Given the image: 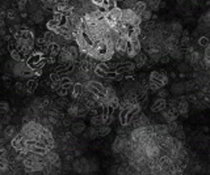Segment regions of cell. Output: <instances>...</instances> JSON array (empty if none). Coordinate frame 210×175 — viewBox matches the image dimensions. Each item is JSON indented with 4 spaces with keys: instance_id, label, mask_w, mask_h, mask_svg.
I'll return each mask as SVG.
<instances>
[{
    "instance_id": "obj_1",
    "label": "cell",
    "mask_w": 210,
    "mask_h": 175,
    "mask_svg": "<svg viewBox=\"0 0 210 175\" xmlns=\"http://www.w3.org/2000/svg\"><path fill=\"white\" fill-rule=\"evenodd\" d=\"M168 80H169V77H168L167 72H165L164 69H162V71H154V72H151L150 78H148V82L156 85L158 89H160V88L165 86V84L168 82Z\"/></svg>"
},
{
    "instance_id": "obj_2",
    "label": "cell",
    "mask_w": 210,
    "mask_h": 175,
    "mask_svg": "<svg viewBox=\"0 0 210 175\" xmlns=\"http://www.w3.org/2000/svg\"><path fill=\"white\" fill-rule=\"evenodd\" d=\"M130 140L126 136V133H122V135H118L116 137V140L113 141V145H112V150L114 153H122L125 150V148L129 145Z\"/></svg>"
},
{
    "instance_id": "obj_3",
    "label": "cell",
    "mask_w": 210,
    "mask_h": 175,
    "mask_svg": "<svg viewBox=\"0 0 210 175\" xmlns=\"http://www.w3.org/2000/svg\"><path fill=\"white\" fill-rule=\"evenodd\" d=\"M72 167L76 173H89V160L87 158H78L74 161Z\"/></svg>"
},
{
    "instance_id": "obj_4",
    "label": "cell",
    "mask_w": 210,
    "mask_h": 175,
    "mask_svg": "<svg viewBox=\"0 0 210 175\" xmlns=\"http://www.w3.org/2000/svg\"><path fill=\"white\" fill-rule=\"evenodd\" d=\"M11 145H12V148L15 150H17V152H24L26 148V140L22 137L21 133H17L13 138H12Z\"/></svg>"
},
{
    "instance_id": "obj_5",
    "label": "cell",
    "mask_w": 210,
    "mask_h": 175,
    "mask_svg": "<svg viewBox=\"0 0 210 175\" xmlns=\"http://www.w3.org/2000/svg\"><path fill=\"white\" fill-rule=\"evenodd\" d=\"M176 109H177V114H180L181 116H184V118L187 116L188 110H189V102L185 99V95H181L179 98V103H177Z\"/></svg>"
},
{
    "instance_id": "obj_6",
    "label": "cell",
    "mask_w": 210,
    "mask_h": 175,
    "mask_svg": "<svg viewBox=\"0 0 210 175\" xmlns=\"http://www.w3.org/2000/svg\"><path fill=\"white\" fill-rule=\"evenodd\" d=\"M133 59H134L133 63L135 64V68H142V67H145L146 63H147V60H148V59H147V54L142 52V51H141V52H138Z\"/></svg>"
},
{
    "instance_id": "obj_7",
    "label": "cell",
    "mask_w": 210,
    "mask_h": 175,
    "mask_svg": "<svg viewBox=\"0 0 210 175\" xmlns=\"http://www.w3.org/2000/svg\"><path fill=\"white\" fill-rule=\"evenodd\" d=\"M165 109H167V101H165V98H158L154 102V105L151 106L152 113H162Z\"/></svg>"
},
{
    "instance_id": "obj_8",
    "label": "cell",
    "mask_w": 210,
    "mask_h": 175,
    "mask_svg": "<svg viewBox=\"0 0 210 175\" xmlns=\"http://www.w3.org/2000/svg\"><path fill=\"white\" fill-rule=\"evenodd\" d=\"M83 137L87 138V140H95L96 137H98V129L97 127H89V128L84 129V132H83Z\"/></svg>"
},
{
    "instance_id": "obj_9",
    "label": "cell",
    "mask_w": 210,
    "mask_h": 175,
    "mask_svg": "<svg viewBox=\"0 0 210 175\" xmlns=\"http://www.w3.org/2000/svg\"><path fill=\"white\" fill-rule=\"evenodd\" d=\"M39 85V81L37 80L35 77H32V78H28V81H26V84H25V90H26V93H34L35 89L38 88Z\"/></svg>"
},
{
    "instance_id": "obj_10",
    "label": "cell",
    "mask_w": 210,
    "mask_h": 175,
    "mask_svg": "<svg viewBox=\"0 0 210 175\" xmlns=\"http://www.w3.org/2000/svg\"><path fill=\"white\" fill-rule=\"evenodd\" d=\"M45 160L47 162V165H54V164H57V162L61 161V158H59V154L55 152V150H49V152L45 154Z\"/></svg>"
},
{
    "instance_id": "obj_11",
    "label": "cell",
    "mask_w": 210,
    "mask_h": 175,
    "mask_svg": "<svg viewBox=\"0 0 210 175\" xmlns=\"http://www.w3.org/2000/svg\"><path fill=\"white\" fill-rule=\"evenodd\" d=\"M66 49L68 51L71 59H72V60H78L79 55H80V49H79V46L71 43V45H66Z\"/></svg>"
},
{
    "instance_id": "obj_12",
    "label": "cell",
    "mask_w": 210,
    "mask_h": 175,
    "mask_svg": "<svg viewBox=\"0 0 210 175\" xmlns=\"http://www.w3.org/2000/svg\"><path fill=\"white\" fill-rule=\"evenodd\" d=\"M85 129V124L84 122H75L71 124V132L74 135H82Z\"/></svg>"
},
{
    "instance_id": "obj_13",
    "label": "cell",
    "mask_w": 210,
    "mask_h": 175,
    "mask_svg": "<svg viewBox=\"0 0 210 175\" xmlns=\"http://www.w3.org/2000/svg\"><path fill=\"white\" fill-rule=\"evenodd\" d=\"M43 17H45V14H43V12H42L41 8H39V9H37L35 12H33V13H30V16H29V18H30L34 24H41V22L43 21Z\"/></svg>"
},
{
    "instance_id": "obj_14",
    "label": "cell",
    "mask_w": 210,
    "mask_h": 175,
    "mask_svg": "<svg viewBox=\"0 0 210 175\" xmlns=\"http://www.w3.org/2000/svg\"><path fill=\"white\" fill-rule=\"evenodd\" d=\"M78 113H79V102H71L67 106V114L72 118H78Z\"/></svg>"
},
{
    "instance_id": "obj_15",
    "label": "cell",
    "mask_w": 210,
    "mask_h": 175,
    "mask_svg": "<svg viewBox=\"0 0 210 175\" xmlns=\"http://www.w3.org/2000/svg\"><path fill=\"white\" fill-rule=\"evenodd\" d=\"M168 54H169V56H171V58L177 59V60H179V59H183V58H184V50L181 49L180 46H175L171 51H169Z\"/></svg>"
},
{
    "instance_id": "obj_16",
    "label": "cell",
    "mask_w": 210,
    "mask_h": 175,
    "mask_svg": "<svg viewBox=\"0 0 210 175\" xmlns=\"http://www.w3.org/2000/svg\"><path fill=\"white\" fill-rule=\"evenodd\" d=\"M132 9H133L134 12H135V13H137L138 16H141L142 12L147 9V4H146L145 0H138V2H137L135 4H134V7L132 8Z\"/></svg>"
},
{
    "instance_id": "obj_17",
    "label": "cell",
    "mask_w": 210,
    "mask_h": 175,
    "mask_svg": "<svg viewBox=\"0 0 210 175\" xmlns=\"http://www.w3.org/2000/svg\"><path fill=\"white\" fill-rule=\"evenodd\" d=\"M16 135H17V132H16V128H15V126H7V128L4 129V138L5 140H11L12 141V138H13Z\"/></svg>"
},
{
    "instance_id": "obj_18",
    "label": "cell",
    "mask_w": 210,
    "mask_h": 175,
    "mask_svg": "<svg viewBox=\"0 0 210 175\" xmlns=\"http://www.w3.org/2000/svg\"><path fill=\"white\" fill-rule=\"evenodd\" d=\"M169 30H171V33L172 34H175L177 35V37H180L181 35V31H183V25H181L180 22H172V24H169Z\"/></svg>"
},
{
    "instance_id": "obj_19",
    "label": "cell",
    "mask_w": 210,
    "mask_h": 175,
    "mask_svg": "<svg viewBox=\"0 0 210 175\" xmlns=\"http://www.w3.org/2000/svg\"><path fill=\"white\" fill-rule=\"evenodd\" d=\"M70 105L68 99H67L66 97H59L57 101H54L53 103V107H58V109H67V106Z\"/></svg>"
},
{
    "instance_id": "obj_20",
    "label": "cell",
    "mask_w": 210,
    "mask_h": 175,
    "mask_svg": "<svg viewBox=\"0 0 210 175\" xmlns=\"http://www.w3.org/2000/svg\"><path fill=\"white\" fill-rule=\"evenodd\" d=\"M171 91L173 94H176V95H183L185 93L184 84H183V82H176V84H173L171 86Z\"/></svg>"
},
{
    "instance_id": "obj_21",
    "label": "cell",
    "mask_w": 210,
    "mask_h": 175,
    "mask_svg": "<svg viewBox=\"0 0 210 175\" xmlns=\"http://www.w3.org/2000/svg\"><path fill=\"white\" fill-rule=\"evenodd\" d=\"M91 124L93 127H100L104 124V118H102V115H92L91 116Z\"/></svg>"
},
{
    "instance_id": "obj_22",
    "label": "cell",
    "mask_w": 210,
    "mask_h": 175,
    "mask_svg": "<svg viewBox=\"0 0 210 175\" xmlns=\"http://www.w3.org/2000/svg\"><path fill=\"white\" fill-rule=\"evenodd\" d=\"M43 38H45V41L49 43V45H50V43H55V39H57V34H55L53 30H49V29H47V31H46L45 34H43Z\"/></svg>"
},
{
    "instance_id": "obj_23",
    "label": "cell",
    "mask_w": 210,
    "mask_h": 175,
    "mask_svg": "<svg viewBox=\"0 0 210 175\" xmlns=\"http://www.w3.org/2000/svg\"><path fill=\"white\" fill-rule=\"evenodd\" d=\"M145 2L147 4V8H150L151 11H158L162 0H145Z\"/></svg>"
},
{
    "instance_id": "obj_24",
    "label": "cell",
    "mask_w": 210,
    "mask_h": 175,
    "mask_svg": "<svg viewBox=\"0 0 210 175\" xmlns=\"http://www.w3.org/2000/svg\"><path fill=\"white\" fill-rule=\"evenodd\" d=\"M98 136H108V135L110 133V131H112V128H110L109 126H106V124H102V126H100L98 127Z\"/></svg>"
},
{
    "instance_id": "obj_25",
    "label": "cell",
    "mask_w": 210,
    "mask_h": 175,
    "mask_svg": "<svg viewBox=\"0 0 210 175\" xmlns=\"http://www.w3.org/2000/svg\"><path fill=\"white\" fill-rule=\"evenodd\" d=\"M152 17V11L150 9V8H147L146 11H143L141 13V18H142V21H150Z\"/></svg>"
},
{
    "instance_id": "obj_26",
    "label": "cell",
    "mask_w": 210,
    "mask_h": 175,
    "mask_svg": "<svg viewBox=\"0 0 210 175\" xmlns=\"http://www.w3.org/2000/svg\"><path fill=\"white\" fill-rule=\"evenodd\" d=\"M71 124H72V116H70V115L61 119V122H59V126L62 127H71Z\"/></svg>"
},
{
    "instance_id": "obj_27",
    "label": "cell",
    "mask_w": 210,
    "mask_h": 175,
    "mask_svg": "<svg viewBox=\"0 0 210 175\" xmlns=\"http://www.w3.org/2000/svg\"><path fill=\"white\" fill-rule=\"evenodd\" d=\"M16 5H17V9L18 11H25L26 7H28V0H15Z\"/></svg>"
},
{
    "instance_id": "obj_28",
    "label": "cell",
    "mask_w": 210,
    "mask_h": 175,
    "mask_svg": "<svg viewBox=\"0 0 210 175\" xmlns=\"http://www.w3.org/2000/svg\"><path fill=\"white\" fill-rule=\"evenodd\" d=\"M183 84H184V89H185V91H192V90L197 86V85H196V82H195V80L185 81V82H183Z\"/></svg>"
},
{
    "instance_id": "obj_29",
    "label": "cell",
    "mask_w": 210,
    "mask_h": 175,
    "mask_svg": "<svg viewBox=\"0 0 210 175\" xmlns=\"http://www.w3.org/2000/svg\"><path fill=\"white\" fill-rule=\"evenodd\" d=\"M47 29H49V30H55V29H57V27L59 26V24H58V21H57V20H54V18H50L49 20V21H47Z\"/></svg>"
},
{
    "instance_id": "obj_30",
    "label": "cell",
    "mask_w": 210,
    "mask_h": 175,
    "mask_svg": "<svg viewBox=\"0 0 210 175\" xmlns=\"http://www.w3.org/2000/svg\"><path fill=\"white\" fill-rule=\"evenodd\" d=\"M8 51L9 52H12V51H15V50H17V47H18V45H17V41L13 38V39H11L9 42H8Z\"/></svg>"
},
{
    "instance_id": "obj_31",
    "label": "cell",
    "mask_w": 210,
    "mask_h": 175,
    "mask_svg": "<svg viewBox=\"0 0 210 175\" xmlns=\"http://www.w3.org/2000/svg\"><path fill=\"white\" fill-rule=\"evenodd\" d=\"M57 93H58V95L59 97H67V94H70V90L68 89H66L65 86H59L58 89H57Z\"/></svg>"
},
{
    "instance_id": "obj_32",
    "label": "cell",
    "mask_w": 210,
    "mask_h": 175,
    "mask_svg": "<svg viewBox=\"0 0 210 175\" xmlns=\"http://www.w3.org/2000/svg\"><path fill=\"white\" fill-rule=\"evenodd\" d=\"M8 110H9V103L5 102V101H3V102H0V114H7L8 113Z\"/></svg>"
},
{
    "instance_id": "obj_33",
    "label": "cell",
    "mask_w": 210,
    "mask_h": 175,
    "mask_svg": "<svg viewBox=\"0 0 210 175\" xmlns=\"http://www.w3.org/2000/svg\"><path fill=\"white\" fill-rule=\"evenodd\" d=\"M185 99L191 103H195L200 99V95L198 94H188V95H185Z\"/></svg>"
},
{
    "instance_id": "obj_34",
    "label": "cell",
    "mask_w": 210,
    "mask_h": 175,
    "mask_svg": "<svg viewBox=\"0 0 210 175\" xmlns=\"http://www.w3.org/2000/svg\"><path fill=\"white\" fill-rule=\"evenodd\" d=\"M156 93H158V97H159V98H168V91L165 90L164 88H160V89H158Z\"/></svg>"
},
{
    "instance_id": "obj_35",
    "label": "cell",
    "mask_w": 210,
    "mask_h": 175,
    "mask_svg": "<svg viewBox=\"0 0 210 175\" xmlns=\"http://www.w3.org/2000/svg\"><path fill=\"white\" fill-rule=\"evenodd\" d=\"M209 43H210V39H209L208 37H200V39H198V45H200V46L206 47Z\"/></svg>"
},
{
    "instance_id": "obj_36",
    "label": "cell",
    "mask_w": 210,
    "mask_h": 175,
    "mask_svg": "<svg viewBox=\"0 0 210 175\" xmlns=\"http://www.w3.org/2000/svg\"><path fill=\"white\" fill-rule=\"evenodd\" d=\"M15 89H16V91H17L18 94H21L22 91L25 90V85L21 84V82H16V84H15Z\"/></svg>"
},
{
    "instance_id": "obj_37",
    "label": "cell",
    "mask_w": 210,
    "mask_h": 175,
    "mask_svg": "<svg viewBox=\"0 0 210 175\" xmlns=\"http://www.w3.org/2000/svg\"><path fill=\"white\" fill-rule=\"evenodd\" d=\"M49 80L51 82H55V81H59L61 80V76L57 73V72H53V73H50V76H49Z\"/></svg>"
},
{
    "instance_id": "obj_38",
    "label": "cell",
    "mask_w": 210,
    "mask_h": 175,
    "mask_svg": "<svg viewBox=\"0 0 210 175\" xmlns=\"http://www.w3.org/2000/svg\"><path fill=\"white\" fill-rule=\"evenodd\" d=\"M169 60H171V56H169V54H165V52L162 55L160 59H159V62L160 63H164V64H165V63H168Z\"/></svg>"
},
{
    "instance_id": "obj_39",
    "label": "cell",
    "mask_w": 210,
    "mask_h": 175,
    "mask_svg": "<svg viewBox=\"0 0 210 175\" xmlns=\"http://www.w3.org/2000/svg\"><path fill=\"white\" fill-rule=\"evenodd\" d=\"M188 69H189V64H188V63H181V64L179 65V71H180L181 73L187 72Z\"/></svg>"
},
{
    "instance_id": "obj_40",
    "label": "cell",
    "mask_w": 210,
    "mask_h": 175,
    "mask_svg": "<svg viewBox=\"0 0 210 175\" xmlns=\"http://www.w3.org/2000/svg\"><path fill=\"white\" fill-rule=\"evenodd\" d=\"M0 122H2V124H8V123L11 122V115L9 114H4V118Z\"/></svg>"
},
{
    "instance_id": "obj_41",
    "label": "cell",
    "mask_w": 210,
    "mask_h": 175,
    "mask_svg": "<svg viewBox=\"0 0 210 175\" xmlns=\"http://www.w3.org/2000/svg\"><path fill=\"white\" fill-rule=\"evenodd\" d=\"M5 34H8V29L5 26L4 27H0V37H4Z\"/></svg>"
},
{
    "instance_id": "obj_42",
    "label": "cell",
    "mask_w": 210,
    "mask_h": 175,
    "mask_svg": "<svg viewBox=\"0 0 210 175\" xmlns=\"http://www.w3.org/2000/svg\"><path fill=\"white\" fill-rule=\"evenodd\" d=\"M0 18H3V20H5V18H7V11L0 9Z\"/></svg>"
},
{
    "instance_id": "obj_43",
    "label": "cell",
    "mask_w": 210,
    "mask_h": 175,
    "mask_svg": "<svg viewBox=\"0 0 210 175\" xmlns=\"http://www.w3.org/2000/svg\"><path fill=\"white\" fill-rule=\"evenodd\" d=\"M11 78H12V77L9 76V75H4V76H3V81H4V82H9Z\"/></svg>"
},
{
    "instance_id": "obj_44",
    "label": "cell",
    "mask_w": 210,
    "mask_h": 175,
    "mask_svg": "<svg viewBox=\"0 0 210 175\" xmlns=\"http://www.w3.org/2000/svg\"><path fill=\"white\" fill-rule=\"evenodd\" d=\"M28 16H29V14H28L25 11H22V12H21V14H20V17H22V18H28Z\"/></svg>"
},
{
    "instance_id": "obj_45",
    "label": "cell",
    "mask_w": 210,
    "mask_h": 175,
    "mask_svg": "<svg viewBox=\"0 0 210 175\" xmlns=\"http://www.w3.org/2000/svg\"><path fill=\"white\" fill-rule=\"evenodd\" d=\"M4 26H5V20L0 18V27H4Z\"/></svg>"
},
{
    "instance_id": "obj_46",
    "label": "cell",
    "mask_w": 210,
    "mask_h": 175,
    "mask_svg": "<svg viewBox=\"0 0 210 175\" xmlns=\"http://www.w3.org/2000/svg\"><path fill=\"white\" fill-rule=\"evenodd\" d=\"M177 4H180V5H183V4L185 3V0H176Z\"/></svg>"
},
{
    "instance_id": "obj_47",
    "label": "cell",
    "mask_w": 210,
    "mask_h": 175,
    "mask_svg": "<svg viewBox=\"0 0 210 175\" xmlns=\"http://www.w3.org/2000/svg\"><path fill=\"white\" fill-rule=\"evenodd\" d=\"M171 77L175 78V77H176V73H175V72H171Z\"/></svg>"
},
{
    "instance_id": "obj_48",
    "label": "cell",
    "mask_w": 210,
    "mask_h": 175,
    "mask_svg": "<svg viewBox=\"0 0 210 175\" xmlns=\"http://www.w3.org/2000/svg\"><path fill=\"white\" fill-rule=\"evenodd\" d=\"M2 54H3V52H2V47H0V56H2Z\"/></svg>"
},
{
    "instance_id": "obj_49",
    "label": "cell",
    "mask_w": 210,
    "mask_h": 175,
    "mask_svg": "<svg viewBox=\"0 0 210 175\" xmlns=\"http://www.w3.org/2000/svg\"><path fill=\"white\" fill-rule=\"evenodd\" d=\"M209 81H210V78H209Z\"/></svg>"
},
{
    "instance_id": "obj_50",
    "label": "cell",
    "mask_w": 210,
    "mask_h": 175,
    "mask_svg": "<svg viewBox=\"0 0 210 175\" xmlns=\"http://www.w3.org/2000/svg\"><path fill=\"white\" fill-rule=\"evenodd\" d=\"M209 12H210V11H209Z\"/></svg>"
}]
</instances>
